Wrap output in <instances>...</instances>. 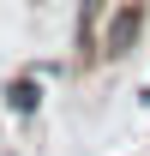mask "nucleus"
<instances>
[{"label": "nucleus", "instance_id": "obj_3", "mask_svg": "<svg viewBox=\"0 0 150 156\" xmlns=\"http://www.w3.org/2000/svg\"><path fill=\"white\" fill-rule=\"evenodd\" d=\"M102 6H108V0H84V30L96 24V12H102Z\"/></svg>", "mask_w": 150, "mask_h": 156}, {"label": "nucleus", "instance_id": "obj_1", "mask_svg": "<svg viewBox=\"0 0 150 156\" xmlns=\"http://www.w3.org/2000/svg\"><path fill=\"white\" fill-rule=\"evenodd\" d=\"M138 18H144V12H138V6H126V12L114 18L108 42H102V54H126V48H132V36H138Z\"/></svg>", "mask_w": 150, "mask_h": 156}, {"label": "nucleus", "instance_id": "obj_2", "mask_svg": "<svg viewBox=\"0 0 150 156\" xmlns=\"http://www.w3.org/2000/svg\"><path fill=\"white\" fill-rule=\"evenodd\" d=\"M6 102H12V114H36V102H42V90L30 84V78H12V84H6Z\"/></svg>", "mask_w": 150, "mask_h": 156}]
</instances>
